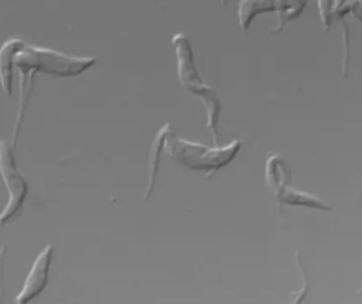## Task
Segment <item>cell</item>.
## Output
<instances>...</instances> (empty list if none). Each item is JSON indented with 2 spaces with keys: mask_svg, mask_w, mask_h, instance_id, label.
I'll list each match as a JSON object with an SVG mask.
<instances>
[{
  "mask_svg": "<svg viewBox=\"0 0 362 304\" xmlns=\"http://www.w3.org/2000/svg\"><path fill=\"white\" fill-rule=\"evenodd\" d=\"M172 133L171 124L168 123L165 126L161 127L160 130L157 133L151 146L150 152H148V166H150V180H148V186L146 188V197L148 199L151 193L154 189L155 182H156L157 174H158L159 164H160L161 150L165 147V139L168 135Z\"/></svg>",
  "mask_w": 362,
  "mask_h": 304,
  "instance_id": "52a82bcc",
  "label": "cell"
},
{
  "mask_svg": "<svg viewBox=\"0 0 362 304\" xmlns=\"http://www.w3.org/2000/svg\"><path fill=\"white\" fill-rule=\"evenodd\" d=\"M0 174L8 191V201L0 214V226L8 222L23 208L27 197V181L15 164L14 155L6 140L0 141Z\"/></svg>",
  "mask_w": 362,
  "mask_h": 304,
  "instance_id": "277c9868",
  "label": "cell"
},
{
  "mask_svg": "<svg viewBox=\"0 0 362 304\" xmlns=\"http://www.w3.org/2000/svg\"><path fill=\"white\" fill-rule=\"evenodd\" d=\"M52 255L53 246L51 244L40 253L28 274L21 293L15 298V304H29L44 292L49 281Z\"/></svg>",
  "mask_w": 362,
  "mask_h": 304,
  "instance_id": "5b68a950",
  "label": "cell"
},
{
  "mask_svg": "<svg viewBox=\"0 0 362 304\" xmlns=\"http://www.w3.org/2000/svg\"><path fill=\"white\" fill-rule=\"evenodd\" d=\"M305 2H283L278 1L279 23L278 28L272 32H278L284 27L285 23L297 17L305 6Z\"/></svg>",
  "mask_w": 362,
  "mask_h": 304,
  "instance_id": "30bf717a",
  "label": "cell"
},
{
  "mask_svg": "<svg viewBox=\"0 0 362 304\" xmlns=\"http://www.w3.org/2000/svg\"><path fill=\"white\" fill-rule=\"evenodd\" d=\"M93 57H80L57 52L51 49L25 44L15 57V67L23 76L42 72L53 75L70 78L80 75L95 65Z\"/></svg>",
  "mask_w": 362,
  "mask_h": 304,
  "instance_id": "6da1fadb",
  "label": "cell"
},
{
  "mask_svg": "<svg viewBox=\"0 0 362 304\" xmlns=\"http://www.w3.org/2000/svg\"><path fill=\"white\" fill-rule=\"evenodd\" d=\"M6 248H2L0 252V303H1L2 297H4V259Z\"/></svg>",
  "mask_w": 362,
  "mask_h": 304,
  "instance_id": "8fae6325",
  "label": "cell"
},
{
  "mask_svg": "<svg viewBox=\"0 0 362 304\" xmlns=\"http://www.w3.org/2000/svg\"><path fill=\"white\" fill-rule=\"evenodd\" d=\"M278 8V1H242L240 2L238 17L243 29L247 30L255 15Z\"/></svg>",
  "mask_w": 362,
  "mask_h": 304,
  "instance_id": "9c48e42d",
  "label": "cell"
},
{
  "mask_svg": "<svg viewBox=\"0 0 362 304\" xmlns=\"http://www.w3.org/2000/svg\"><path fill=\"white\" fill-rule=\"evenodd\" d=\"M276 195L281 203L289 204V205L310 206V207L323 210L331 209L329 206L325 205V203H323L318 197L291 188V187L286 186V184L276 189Z\"/></svg>",
  "mask_w": 362,
  "mask_h": 304,
  "instance_id": "ba28073f",
  "label": "cell"
},
{
  "mask_svg": "<svg viewBox=\"0 0 362 304\" xmlns=\"http://www.w3.org/2000/svg\"><path fill=\"white\" fill-rule=\"evenodd\" d=\"M18 37H10L0 48V83L6 95H12L13 68L17 53L25 46Z\"/></svg>",
  "mask_w": 362,
  "mask_h": 304,
  "instance_id": "8992f818",
  "label": "cell"
},
{
  "mask_svg": "<svg viewBox=\"0 0 362 304\" xmlns=\"http://www.w3.org/2000/svg\"><path fill=\"white\" fill-rule=\"evenodd\" d=\"M165 148L174 161L189 169L214 171L234 159L240 148V142H232L225 147H208L185 141L171 133L165 139Z\"/></svg>",
  "mask_w": 362,
  "mask_h": 304,
  "instance_id": "7a4b0ae2",
  "label": "cell"
},
{
  "mask_svg": "<svg viewBox=\"0 0 362 304\" xmlns=\"http://www.w3.org/2000/svg\"><path fill=\"white\" fill-rule=\"evenodd\" d=\"M174 47H175L176 57L178 63V76L183 86L187 87L194 95H199L206 106L208 123L206 126L212 131L213 139L217 143V124L221 114V99L216 91L206 86L202 80L194 66L193 52L189 38L183 33L174 36Z\"/></svg>",
  "mask_w": 362,
  "mask_h": 304,
  "instance_id": "3957f363",
  "label": "cell"
},
{
  "mask_svg": "<svg viewBox=\"0 0 362 304\" xmlns=\"http://www.w3.org/2000/svg\"><path fill=\"white\" fill-rule=\"evenodd\" d=\"M351 11L355 17L362 21V1H353L352 6H351Z\"/></svg>",
  "mask_w": 362,
  "mask_h": 304,
  "instance_id": "7c38bea8",
  "label": "cell"
}]
</instances>
